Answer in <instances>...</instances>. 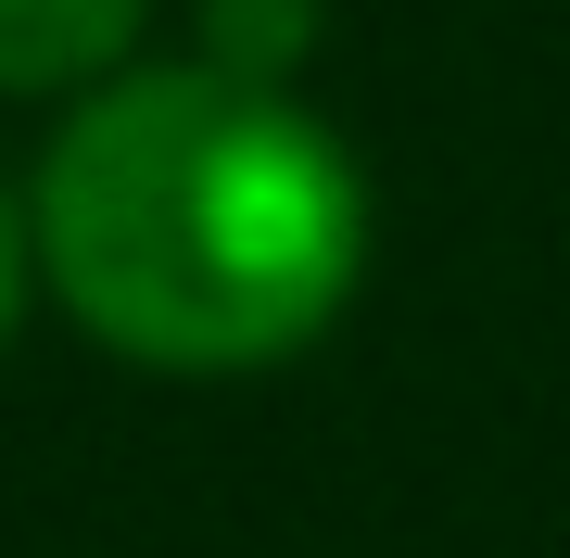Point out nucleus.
Here are the masks:
<instances>
[{
    "label": "nucleus",
    "instance_id": "4",
    "mask_svg": "<svg viewBox=\"0 0 570 558\" xmlns=\"http://www.w3.org/2000/svg\"><path fill=\"white\" fill-rule=\"evenodd\" d=\"M26 267H39V242H26V204L0 190V343H13V317H26Z\"/></svg>",
    "mask_w": 570,
    "mask_h": 558
},
{
    "label": "nucleus",
    "instance_id": "2",
    "mask_svg": "<svg viewBox=\"0 0 570 558\" xmlns=\"http://www.w3.org/2000/svg\"><path fill=\"white\" fill-rule=\"evenodd\" d=\"M153 0H0V89H102Z\"/></svg>",
    "mask_w": 570,
    "mask_h": 558
},
{
    "label": "nucleus",
    "instance_id": "1",
    "mask_svg": "<svg viewBox=\"0 0 570 558\" xmlns=\"http://www.w3.org/2000/svg\"><path fill=\"white\" fill-rule=\"evenodd\" d=\"M39 280L127 369L242 381L305 355L367 267V178L292 89L216 63L102 77L39 153Z\"/></svg>",
    "mask_w": 570,
    "mask_h": 558
},
{
    "label": "nucleus",
    "instance_id": "3",
    "mask_svg": "<svg viewBox=\"0 0 570 558\" xmlns=\"http://www.w3.org/2000/svg\"><path fill=\"white\" fill-rule=\"evenodd\" d=\"M317 51V0H204V63L242 89H279Z\"/></svg>",
    "mask_w": 570,
    "mask_h": 558
}]
</instances>
